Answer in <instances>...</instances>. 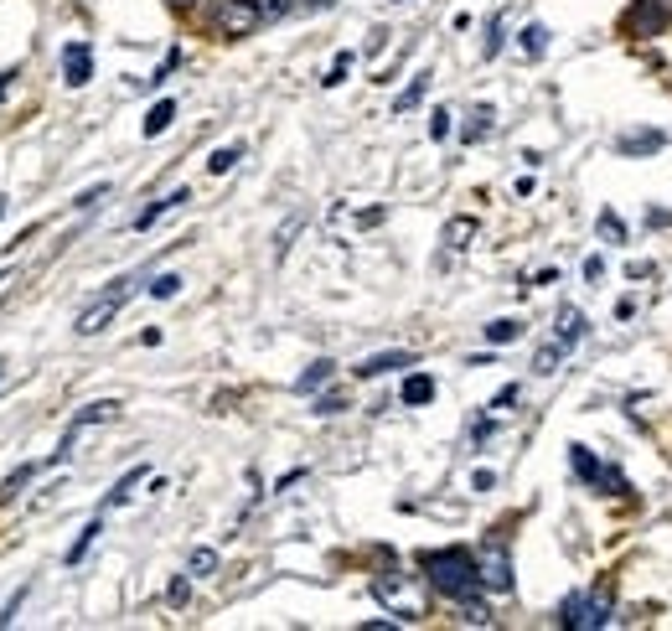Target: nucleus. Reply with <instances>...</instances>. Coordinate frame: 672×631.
Returning <instances> with one entry per match:
<instances>
[{"label":"nucleus","mask_w":672,"mask_h":631,"mask_svg":"<svg viewBox=\"0 0 672 631\" xmlns=\"http://www.w3.org/2000/svg\"><path fill=\"white\" fill-rule=\"evenodd\" d=\"M300 233V218H290L285 228H280V244H274V259H285V249H290V238Z\"/></svg>","instance_id":"72a5a7b5"},{"label":"nucleus","mask_w":672,"mask_h":631,"mask_svg":"<svg viewBox=\"0 0 672 631\" xmlns=\"http://www.w3.org/2000/svg\"><path fill=\"white\" fill-rule=\"evenodd\" d=\"M517 47H523L528 57H543V52H548V26H538V21H533V26H523V37H517Z\"/></svg>","instance_id":"b1692460"},{"label":"nucleus","mask_w":672,"mask_h":631,"mask_svg":"<svg viewBox=\"0 0 672 631\" xmlns=\"http://www.w3.org/2000/svg\"><path fill=\"white\" fill-rule=\"evenodd\" d=\"M171 119H176V104H171V99H161L156 109L145 114V135H166V125H171Z\"/></svg>","instance_id":"393cba45"},{"label":"nucleus","mask_w":672,"mask_h":631,"mask_svg":"<svg viewBox=\"0 0 672 631\" xmlns=\"http://www.w3.org/2000/svg\"><path fill=\"white\" fill-rule=\"evenodd\" d=\"M99 533H104V518H88V523H83V533L73 538V549H68V564H83V554L94 549V538H99Z\"/></svg>","instance_id":"6ab92c4d"},{"label":"nucleus","mask_w":672,"mask_h":631,"mask_svg":"<svg viewBox=\"0 0 672 631\" xmlns=\"http://www.w3.org/2000/svg\"><path fill=\"white\" fill-rule=\"evenodd\" d=\"M187 595H192V585H187V580H171V590H166L171 606H187Z\"/></svg>","instance_id":"c9c22d12"},{"label":"nucleus","mask_w":672,"mask_h":631,"mask_svg":"<svg viewBox=\"0 0 672 631\" xmlns=\"http://www.w3.org/2000/svg\"><path fill=\"white\" fill-rule=\"evenodd\" d=\"M559 363H564V342H548V347H538V357H533V373L548 378V373H559Z\"/></svg>","instance_id":"4be33fe9"},{"label":"nucleus","mask_w":672,"mask_h":631,"mask_svg":"<svg viewBox=\"0 0 672 631\" xmlns=\"http://www.w3.org/2000/svg\"><path fill=\"white\" fill-rule=\"evenodd\" d=\"M259 21H264L259 0H218V11H212V32H218V37H249Z\"/></svg>","instance_id":"20e7f679"},{"label":"nucleus","mask_w":672,"mask_h":631,"mask_svg":"<svg viewBox=\"0 0 672 631\" xmlns=\"http://www.w3.org/2000/svg\"><path fill=\"white\" fill-rule=\"evenodd\" d=\"M569 466H574L579 482H590L595 492H610V497H626L631 492V482H626L616 466H605V461L590 456V445H569Z\"/></svg>","instance_id":"7ed1b4c3"},{"label":"nucleus","mask_w":672,"mask_h":631,"mask_svg":"<svg viewBox=\"0 0 672 631\" xmlns=\"http://www.w3.org/2000/svg\"><path fill=\"white\" fill-rule=\"evenodd\" d=\"M399 399H404L409 409H419V404H430V399H435V378H430V373H414V378H404V388H399Z\"/></svg>","instance_id":"ddd939ff"},{"label":"nucleus","mask_w":672,"mask_h":631,"mask_svg":"<svg viewBox=\"0 0 672 631\" xmlns=\"http://www.w3.org/2000/svg\"><path fill=\"white\" fill-rule=\"evenodd\" d=\"M130 285H135V280H114V285H109V295H104V300H94V306H88V311L78 316V337H99L104 326L119 316V306H125Z\"/></svg>","instance_id":"39448f33"},{"label":"nucleus","mask_w":672,"mask_h":631,"mask_svg":"<svg viewBox=\"0 0 672 631\" xmlns=\"http://www.w3.org/2000/svg\"><path fill=\"white\" fill-rule=\"evenodd\" d=\"M21 600H26V590H16V595L6 600V611H0V626H11V621H16V611H21Z\"/></svg>","instance_id":"e433bc0d"},{"label":"nucleus","mask_w":672,"mask_h":631,"mask_svg":"<svg viewBox=\"0 0 672 631\" xmlns=\"http://www.w3.org/2000/svg\"><path fill=\"white\" fill-rule=\"evenodd\" d=\"M600 275H605V259L590 254V259H585V280H600Z\"/></svg>","instance_id":"58836bf2"},{"label":"nucleus","mask_w":672,"mask_h":631,"mask_svg":"<svg viewBox=\"0 0 672 631\" xmlns=\"http://www.w3.org/2000/svg\"><path fill=\"white\" fill-rule=\"evenodd\" d=\"M259 11H264V21H280L295 11V0H259Z\"/></svg>","instance_id":"473e14b6"},{"label":"nucleus","mask_w":672,"mask_h":631,"mask_svg":"<svg viewBox=\"0 0 672 631\" xmlns=\"http://www.w3.org/2000/svg\"><path fill=\"white\" fill-rule=\"evenodd\" d=\"M176 202H187V187H181V192H171V197H161V202H150V207H145V213H140V218H135L130 228H135V233H145V228L156 223V218H166V213H171Z\"/></svg>","instance_id":"dca6fc26"},{"label":"nucleus","mask_w":672,"mask_h":631,"mask_svg":"<svg viewBox=\"0 0 672 631\" xmlns=\"http://www.w3.org/2000/svg\"><path fill=\"white\" fill-rule=\"evenodd\" d=\"M424 580H430V590H440L445 600H466V595L481 590L476 554L471 549H435V554H424Z\"/></svg>","instance_id":"f257e3e1"},{"label":"nucleus","mask_w":672,"mask_h":631,"mask_svg":"<svg viewBox=\"0 0 672 631\" xmlns=\"http://www.w3.org/2000/svg\"><path fill=\"white\" fill-rule=\"evenodd\" d=\"M388 368H414V352H378L368 363H357V378H383Z\"/></svg>","instance_id":"9b49d317"},{"label":"nucleus","mask_w":672,"mask_h":631,"mask_svg":"<svg viewBox=\"0 0 672 631\" xmlns=\"http://www.w3.org/2000/svg\"><path fill=\"white\" fill-rule=\"evenodd\" d=\"M11 83H16V68H6V73H0V99L11 94Z\"/></svg>","instance_id":"79ce46f5"},{"label":"nucleus","mask_w":672,"mask_h":631,"mask_svg":"<svg viewBox=\"0 0 672 631\" xmlns=\"http://www.w3.org/2000/svg\"><path fill=\"white\" fill-rule=\"evenodd\" d=\"M626 275H631V280H652V275H657V269H652V264H641V259H636V264L626 269Z\"/></svg>","instance_id":"ea45409f"},{"label":"nucleus","mask_w":672,"mask_h":631,"mask_svg":"<svg viewBox=\"0 0 672 631\" xmlns=\"http://www.w3.org/2000/svg\"><path fill=\"white\" fill-rule=\"evenodd\" d=\"M424 83H430V73H419V78L404 88V94H399V104H393V109H399V114H404V109H414V104L424 99Z\"/></svg>","instance_id":"c756f323"},{"label":"nucleus","mask_w":672,"mask_h":631,"mask_svg":"<svg viewBox=\"0 0 672 631\" xmlns=\"http://www.w3.org/2000/svg\"><path fill=\"white\" fill-rule=\"evenodd\" d=\"M37 471H42V466H21V471H11V476H6V482H0V502H16V497H21V487H26V482H32V476H37Z\"/></svg>","instance_id":"5701e85b"},{"label":"nucleus","mask_w":672,"mask_h":631,"mask_svg":"<svg viewBox=\"0 0 672 631\" xmlns=\"http://www.w3.org/2000/svg\"><path fill=\"white\" fill-rule=\"evenodd\" d=\"M373 595L383 600L388 611H399L404 621H419V616H424V600L409 590V580H404V575H378V580H373Z\"/></svg>","instance_id":"0eeeda50"},{"label":"nucleus","mask_w":672,"mask_h":631,"mask_svg":"<svg viewBox=\"0 0 672 631\" xmlns=\"http://www.w3.org/2000/svg\"><path fill=\"white\" fill-rule=\"evenodd\" d=\"M166 6H176V11H187V6H192V0H166Z\"/></svg>","instance_id":"37998d69"},{"label":"nucleus","mask_w":672,"mask_h":631,"mask_svg":"<svg viewBox=\"0 0 672 631\" xmlns=\"http://www.w3.org/2000/svg\"><path fill=\"white\" fill-rule=\"evenodd\" d=\"M492 119H497V114L481 104V109L471 114V125H466V140H486V135H492Z\"/></svg>","instance_id":"cd10ccee"},{"label":"nucleus","mask_w":672,"mask_h":631,"mask_svg":"<svg viewBox=\"0 0 672 631\" xmlns=\"http://www.w3.org/2000/svg\"><path fill=\"white\" fill-rule=\"evenodd\" d=\"M347 73H352V52H336V57H331V73H326L321 83H326V88H336V83H342Z\"/></svg>","instance_id":"7c9ffc66"},{"label":"nucleus","mask_w":672,"mask_h":631,"mask_svg":"<svg viewBox=\"0 0 672 631\" xmlns=\"http://www.w3.org/2000/svg\"><path fill=\"white\" fill-rule=\"evenodd\" d=\"M476 569H481V590H497V595H507L512 590V554H507V544H481V554H476Z\"/></svg>","instance_id":"423d86ee"},{"label":"nucleus","mask_w":672,"mask_h":631,"mask_svg":"<svg viewBox=\"0 0 672 631\" xmlns=\"http://www.w3.org/2000/svg\"><path fill=\"white\" fill-rule=\"evenodd\" d=\"M430 135H435V140H445V135H450V114H445V109H435V114H430Z\"/></svg>","instance_id":"f704fd0d"},{"label":"nucleus","mask_w":672,"mask_h":631,"mask_svg":"<svg viewBox=\"0 0 672 631\" xmlns=\"http://www.w3.org/2000/svg\"><path fill=\"white\" fill-rule=\"evenodd\" d=\"M212 569H218V549H192L187 575H212Z\"/></svg>","instance_id":"c85d7f7f"},{"label":"nucleus","mask_w":672,"mask_h":631,"mask_svg":"<svg viewBox=\"0 0 672 631\" xmlns=\"http://www.w3.org/2000/svg\"><path fill=\"white\" fill-rule=\"evenodd\" d=\"M610 611H616L610 590H579V595H569L564 606H559V626H569V631H600V626H610Z\"/></svg>","instance_id":"f03ea898"},{"label":"nucleus","mask_w":672,"mask_h":631,"mask_svg":"<svg viewBox=\"0 0 672 631\" xmlns=\"http://www.w3.org/2000/svg\"><path fill=\"white\" fill-rule=\"evenodd\" d=\"M140 482H145V466H135V471H125V476H119V487H114V492L104 497V507H119V502H130Z\"/></svg>","instance_id":"aec40b11"},{"label":"nucleus","mask_w":672,"mask_h":631,"mask_svg":"<svg viewBox=\"0 0 672 631\" xmlns=\"http://www.w3.org/2000/svg\"><path fill=\"white\" fill-rule=\"evenodd\" d=\"M517 337H523V321H512V316H502V321L486 326V342H492V347H507V342H517Z\"/></svg>","instance_id":"412c9836"},{"label":"nucleus","mask_w":672,"mask_h":631,"mask_svg":"<svg viewBox=\"0 0 672 631\" xmlns=\"http://www.w3.org/2000/svg\"><path fill=\"white\" fill-rule=\"evenodd\" d=\"M331 373H336V363H331V357H316V363L295 378V388H300V394H316L321 383H331Z\"/></svg>","instance_id":"2eb2a0df"},{"label":"nucleus","mask_w":672,"mask_h":631,"mask_svg":"<svg viewBox=\"0 0 672 631\" xmlns=\"http://www.w3.org/2000/svg\"><path fill=\"white\" fill-rule=\"evenodd\" d=\"M238 156H243V145H223V150H212L207 171H212V176H223V171H233V166H238Z\"/></svg>","instance_id":"bb28decb"},{"label":"nucleus","mask_w":672,"mask_h":631,"mask_svg":"<svg viewBox=\"0 0 672 631\" xmlns=\"http://www.w3.org/2000/svg\"><path fill=\"white\" fill-rule=\"evenodd\" d=\"M88 78H94V47H88V42H68L63 47V83L83 88Z\"/></svg>","instance_id":"9d476101"},{"label":"nucleus","mask_w":672,"mask_h":631,"mask_svg":"<svg viewBox=\"0 0 672 631\" xmlns=\"http://www.w3.org/2000/svg\"><path fill=\"white\" fill-rule=\"evenodd\" d=\"M455 621H461V626H492L497 616L486 611V606H481L476 595H466V600H455Z\"/></svg>","instance_id":"f3484780"},{"label":"nucleus","mask_w":672,"mask_h":631,"mask_svg":"<svg viewBox=\"0 0 672 631\" xmlns=\"http://www.w3.org/2000/svg\"><path fill=\"white\" fill-rule=\"evenodd\" d=\"M621 26H626L631 37H657L662 26H667V0H636Z\"/></svg>","instance_id":"1a4fd4ad"},{"label":"nucleus","mask_w":672,"mask_h":631,"mask_svg":"<svg viewBox=\"0 0 672 631\" xmlns=\"http://www.w3.org/2000/svg\"><path fill=\"white\" fill-rule=\"evenodd\" d=\"M621 156H652V150H662V135L657 130H636V135H621Z\"/></svg>","instance_id":"4468645a"},{"label":"nucleus","mask_w":672,"mask_h":631,"mask_svg":"<svg viewBox=\"0 0 672 631\" xmlns=\"http://www.w3.org/2000/svg\"><path fill=\"white\" fill-rule=\"evenodd\" d=\"M595 233H600V238H610V244H626V223H621L616 213H610V207L595 218Z\"/></svg>","instance_id":"a878e982"},{"label":"nucleus","mask_w":672,"mask_h":631,"mask_svg":"<svg viewBox=\"0 0 672 631\" xmlns=\"http://www.w3.org/2000/svg\"><path fill=\"white\" fill-rule=\"evenodd\" d=\"M476 238V218H450L445 223V249H471Z\"/></svg>","instance_id":"a211bd4d"},{"label":"nucleus","mask_w":672,"mask_h":631,"mask_svg":"<svg viewBox=\"0 0 672 631\" xmlns=\"http://www.w3.org/2000/svg\"><path fill=\"white\" fill-rule=\"evenodd\" d=\"M181 290V275H156V280H150V295H156V300H171Z\"/></svg>","instance_id":"2f4dec72"},{"label":"nucleus","mask_w":672,"mask_h":631,"mask_svg":"<svg viewBox=\"0 0 672 631\" xmlns=\"http://www.w3.org/2000/svg\"><path fill=\"white\" fill-rule=\"evenodd\" d=\"M99 197H109V187H104V182H99V187H88V192H83V197H78L73 207H94Z\"/></svg>","instance_id":"4c0bfd02"},{"label":"nucleus","mask_w":672,"mask_h":631,"mask_svg":"<svg viewBox=\"0 0 672 631\" xmlns=\"http://www.w3.org/2000/svg\"><path fill=\"white\" fill-rule=\"evenodd\" d=\"M554 342H564V352H574L579 342H585V316H579L574 306L559 311V337H554Z\"/></svg>","instance_id":"f8f14e48"},{"label":"nucleus","mask_w":672,"mask_h":631,"mask_svg":"<svg viewBox=\"0 0 672 631\" xmlns=\"http://www.w3.org/2000/svg\"><path fill=\"white\" fill-rule=\"evenodd\" d=\"M336 409H342V399H336V394H326V399H316V414H336Z\"/></svg>","instance_id":"a19ab883"},{"label":"nucleus","mask_w":672,"mask_h":631,"mask_svg":"<svg viewBox=\"0 0 672 631\" xmlns=\"http://www.w3.org/2000/svg\"><path fill=\"white\" fill-rule=\"evenodd\" d=\"M119 414V404L114 399H99V404H83L78 414H73V425H68V435L63 440H57V456L47 461V466H57V461H68V450H73V440L88 430V425H104V419H114Z\"/></svg>","instance_id":"6e6552de"},{"label":"nucleus","mask_w":672,"mask_h":631,"mask_svg":"<svg viewBox=\"0 0 672 631\" xmlns=\"http://www.w3.org/2000/svg\"><path fill=\"white\" fill-rule=\"evenodd\" d=\"M0 378H6V363H0Z\"/></svg>","instance_id":"c03bdc74"}]
</instances>
